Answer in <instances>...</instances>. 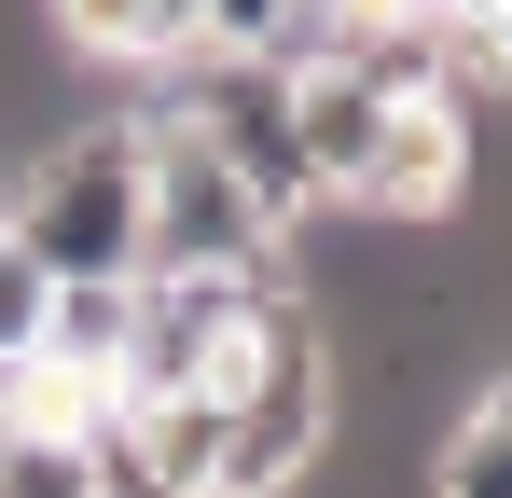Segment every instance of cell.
I'll list each match as a JSON object with an SVG mask.
<instances>
[{
    "label": "cell",
    "mask_w": 512,
    "mask_h": 498,
    "mask_svg": "<svg viewBox=\"0 0 512 498\" xmlns=\"http://www.w3.org/2000/svg\"><path fill=\"white\" fill-rule=\"evenodd\" d=\"M14 249L84 291V277H139V125H56L14 166Z\"/></svg>",
    "instance_id": "obj_1"
},
{
    "label": "cell",
    "mask_w": 512,
    "mask_h": 498,
    "mask_svg": "<svg viewBox=\"0 0 512 498\" xmlns=\"http://www.w3.org/2000/svg\"><path fill=\"white\" fill-rule=\"evenodd\" d=\"M429 498H512V388H499V374H485V388H471V415L443 429Z\"/></svg>",
    "instance_id": "obj_2"
},
{
    "label": "cell",
    "mask_w": 512,
    "mask_h": 498,
    "mask_svg": "<svg viewBox=\"0 0 512 498\" xmlns=\"http://www.w3.org/2000/svg\"><path fill=\"white\" fill-rule=\"evenodd\" d=\"M0 498H97L84 429H0Z\"/></svg>",
    "instance_id": "obj_3"
},
{
    "label": "cell",
    "mask_w": 512,
    "mask_h": 498,
    "mask_svg": "<svg viewBox=\"0 0 512 498\" xmlns=\"http://www.w3.org/2000/svg\"><path fill=\"white\" fill-rule=\"evenodd\" d=\"M42 305H56V277L0 236V360H28V346H42Z\"/></svg>",
    "instance_id": "obj_4"
},
{
    "label": "cell",
    "mask_w": 512,
    "mask_h": 498,
    "mask_svg": "<svg viewBox=\"0 0 512 498\" xmlns=\"http://www.w3.org/2000/svg\"><path fill=\"white\" fill-rule=\"evenodd\" d=\"M0 236H14V166H0Z\"/></svg>",
    "instance_id": "obj_5"
}]
</instances>
